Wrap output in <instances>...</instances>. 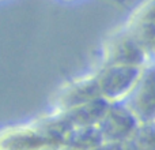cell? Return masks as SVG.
<instances>
[{
  "mask_svg": "<svg viewBox=\"0 0 155 150\" xmlns=\"http://www.w3.org/2000/svg\"><path fill=\"white\" fill-rule=\"evenodd\" d=\"M71 130L60 112L51 111L0 130V150H61Z\"/></svg>",
  "mask_w": 155,
  "mask_h": 150,
  "instance_id": "obj_1",
  "label": "cell"
},
{
  "mask_svg": "<svg viewBox=\"0 0 155 150\" xmlns=\"http://www.w3.org/2000/svg\"><path fill=\"white\" fill-rule=\"evenodd\" d=\"M151 60L136 43L128 30L121 25L113 30L102 44L101 62L102 66H134L144 67Z\"/></svg>",
  "mask_w": 155,
  "mask_h": 150,
  "instance_id": "obj_2",
  "label": "cell"
},
{
  "mask_svg": "<svg viewBox=\"0 0 155 150\" xmlns=\"http://www.w3.org/2000/svg\"><path fill=\"white\" fill-rule=\"evenodd\" d=\"M143 67L134 66H102L93 71L99 96L106 102H123L135 86Z\"/></svg>",
  "mask_w": 155,
  "mask_h": 150,
  "instance_id": "obj_3",
  "label": "cell"
},
{
  "mask_svg": "<svg viewBox=\"0 0 155 150\" xmlns=\"http://www.w3.org/2000/svg\"><path fill=\"white\" fill-rule=\"evenodd\" d=\"M124 105L134 113L140 124L153 123L155 119V62H150L142 68L139 78Z\"/></svg>",
  "mask_w": 155,
  "mask_h": 150,
  "instance_id": "obj_4",
  "label": "cell"
},
{
  "mask_svg": "<svg viewBox=\"0 0 155 150\" xmlns=\"http://www.w3.org/2000/svg\"><path fill=\"white\" fill-rule=\"evenodd\" d=\"M139 124L124 102H112L107 104L106 111L95 127L102 142H121L131 139Z\"/></svg>",
  "mask_w": 155,
  "mask_h": 150,
  "instance_id": "obj_5",
  "label": "cell"
},
{
  "mask_svg": "<svg viewBox=\"0 0 155 150\" xmlns=\"http://www.w3.org/2000/svg\"><path fill=\"white\" fill-rule=\"evenodd\" d=\"M123 26L155 62V0H143L128 15Z\"/></svg>",
  "mask_w": 155,
  "mask_h": 150,
  "instance_id": "obj_6",
  "label": "cell"
},
{
  "mask_svg": "<svg viewBox=\"0 0 155 150\" xmlns=\"http://www.w3.org/2000/svg\"><path fill=\"white\" fill-rule=\"evenodd\" d=\"M101 98L94 73L74 78L56 91L52 100V111H68Z\"/></svg>",
  "mask_w": 155,
  "mask_h": 150,
  "instance_id": "obj_7",
  "label": "cell"
},
{
  "mask_svg": "<svg viewBox=\"0 0 155 150\" xmlns=\"http://www.w3.org/2000/svg\"><path fill=\"white\" fill-rule=\"evenodd\" d=\"M107 104L104 98H97L87 104H83L74 109L63 111L61 116L65 119L71 128L74 127H84V126H97L99 119L102 118L104 112L106 111ZM59 112V111H56Z\"/></svg>",
  "mask_w": 155,
  "mask_h": 150,
  "instance_id": "obj_8",
  "label": "cell"
},
{
  "mask_svg": "<svg viewBox=\"0 0 155 150\" xmlns=\"http://www.w3.org/2000/svg\"><path fill=\"white\" fill-rule=\"evenodd\" d=\"M102 143L95 126L74 127L65 135L61 150H94Z\"/></svg>",
  "mask_w": 155,
  "mask_h": 150,
  "instance_id": "obj_9",
  "label": "cell"
},
{
  "mask_svg": "<svg viewBox=\"0 0 155 150\" xmlns=\"http://www.w3.org/2000/svg\"><path fill=\"white\" fill-rule=\"evenodd\" d=\"M94 150H137L132 139L121 141V142H102Z\"/></svg>",
  "mask_w": 155,
  "mask_h": 150,
  "instance_id": "obj_10",
  "label": "cell"
},
{
  "mask_svg": "<svg viewBox=\"0 0 155 150\" xmlns=\"http://www.w3.org/2000/svg\"><path fill=\"white\" fill-rule=\"evenodd\" d=\"M63 2H75V0H63ZM114 3H121V2H118V0H114Z\"/></svg>",
  "mask_w": 155,
  "mask_h": 150,
  "instance_id": "obj_11",
  "label": "cell"
},
{
  "mask_svg": "<svg viewBox=\"0 0 155 150\" xmlns=\"http://www.w3.org/2000/svg\"><path fill=\"white\" fill-rule=\"evenodd\" d=\"M153 123H154V124H155V119H154V121H153Z\"/></svg>",
  "mask_w": 155,
  "mask_h": 150,
  "instance_id": "obj_12",
  "label": "cell"
}]
</instances>
